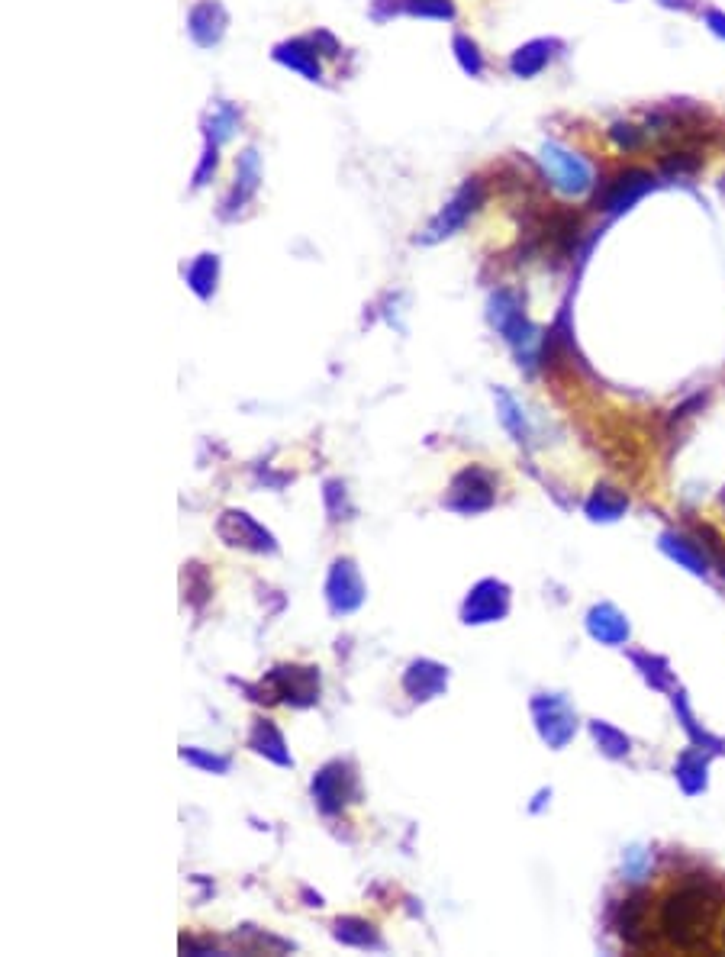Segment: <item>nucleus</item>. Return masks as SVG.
<instances>
[{
    "label": "nucleus",
    "mask_w": 725,
    "mask_h": 957,
    "mask_svg": "<svg viewBox=\"0 0 725 957\" xmlns=\"http://www.w3.org/2000/svg\"><path fill=\"white\" fill-rule=\"evenodd\" d=\"M664 948L684 954L725 951V887L713 877H677L655 903Z\"/></svg>",
    "instance_id": "nucleus-1"
},
{
    "label": "nucleus",
    "mask_w": 725,
    "mask_h": 957,
    "mask_svg": "<svg viewBox=\"0 0 725 957\" xmlns=\"http://www.w3.org/2000/svg\"><path fill=\"white\" fill-rule=\"evenodd\" d=\"M481 207H484V181L481 178H468L452 194V200H448L445 207L432 216L426 232H423V236H416V242L435 245V242H442L448 236H455V232L464 229V223H468Z\"/></svg>",
    "instance_id": "nucleus-2"
},
{
    "label": "nucleus",
    "mask_w": 725,
    "mask_h": 957,
    "mask_svg": "<svg viewBox=\"0 0 725 957\" xmlns=\"http://www.w3.org/2000/svg\"><path fill=\"white\" fill-rule=\"evenodd\" d=\"M539 162H542L545 178L568 197L587 194V191H593V184H597V181H593V168H590L587 158H580L577 152L564 149L561 142H542Z\"/></svg>",
    "instance_id": "nucleus-3"
},
{
    "label": "nucleus",
    "mask_w": 725,
    "mask_h": 957,
    "mask_svg": "<svg viewBox=\"0 0 725 957\" xmlns=\"http://www.w3.org/2000/svg\"><path fill=\"white\" fill-rule=\"evenodd\" d=\"M651 187H655V174L648 168H622L600 184V191L593 194V207L603 213H622L635 200H642Z\"/></svg>",
    "instance_id": "nucleus-4"
},
{
    "label": "nucleus",
    "mask_w": 725,
    "mask_h": 957,
    "mask_svg": "<svg viewBox=\"0 0 725 957\" xmlns=\"http://www.w3.org/2000/svg\"><path fill=\"white\" fill-rule=\"evenodd\" d=\"M493 503V477L484 468H464L448 493V506L458 513H481Z\"/></svg>",
    "instance_id": "nucleus-5"
},
{
    "label": "nucleus",
    "mask_w": 725,
    "mask_h": 957,
    "mask_svg": "<svg viewBox=\"0 0 725 957\" xmlns=\"http://www.w3.org/2000/svg\"><path fill=\"white\" fill-rule=\"evenodd\" d=\"M226 29H229V13L220 0H197L191 13H187V33H191L194 46L200 49L220 46Z\"/></svg>",
    "instance_id": "nucleus-6"
},
{
    "label": "nucleus",
    "mask_w": 725,
    "mask_h": 957,
    "mask_svg": "<svg viewBox=\"0 0 725 957\" xmlns=\"http://www.w3.org/2000/svg\"><path fill=\"white\" fill-rule=\"evenodd\" d=\"M258 187H261V155H258V149H242L236 158V181H232L229 194L223 200L226 220L239 216L242 207H249V200L258 194Z\"/></svg>",
    "instance_id": "nucleus-7"
},
{
    "label": "nucleus",
    "mask_w": 725,
    "mask_h": 957,
    "mask_svg": "<svg viewBox=\"0 0 725 957\" xmlns=\"http://www.w3.org/2000/svg\"><path fill=\"white\" fill-rule=\"evenodd\" d=\"M271 693L274 700L310 706L316 703V693H319V674L313 667H278V671L271 674Z\"/></svg>",
    "instance_id": "nucleus-8"
},
{
    "label": "nucleus",
    "mask_w": 725,
    "mask_h": 957,
    "mask_svg": "<svg viewBox=\"0 0 725 957\" xmlns=\"http://www.w3.org/2000/svg\"><path fill=\"white\" fill-rule=\"evenodd\" d=\"M490 323L503 332L506 342L513 345H522L532 339V326L526 323V316L519 310V300L513 290H497V294L490 297Z\"/></svg>",
    "instance_id": "nucleus-9"
},
{
    "label": "nucleus",
    "mask_w": 725,
    "mask_h": 957,
    "mask_svg": "<svg viewBox=\"0 0 725 957\" xmlns=\"http://www.w3.org/2000/svg\"><path fill=\"white\" fill-rule=\"evenodd\" d=\"M274 62L307 81H323V55L316 52L310 39H284L274 46Z\"/></svg>",
    "instance_id": "nucleus-10"
},
{
    "label": "nucleus",
    "mask_w": 725,
    "mask_h": 957,
    "mask_svg": "<svg viewBox=\"0 0 725 957\" xmlns=\"http://www.w3.org/2000/svg\"><path fill=\"white\" fill-rule=\"evenodd\" d=\"M326 593H329V606L336 613H352V609L361 606L365 600V587H361V577L355 571L352 561H336L326 580Z\"/></svg>",
    "instance_id": "nucleus-11"
},
{
    "label": "nucleus",
    "mask_w": 725,
    "mask_h": 957,
    "mask_svg": "<svg viewBox=\"0 0 725 957\" xmlns=\"http://www.w3.org/2000/svg\"><path fill=\"white\" fill-rule=\"evenodd\" d=\"M220 535L226 539V545H236V548H249V551H274L271 535H268L265 529H261L249 513H236V510L223 513V519H220Z\"/></svg>",
    "instance_id": "nucleus-12"
},
{
    "label": "nucleus",
    "mask_w": 725,
    "mask_h": 957,
    "mask_svg": "<svg viewBox=\"0 0 725 957\" xmlns=\"http://www.w3.org/2000/svg\"><path fill=\"white\" fill-rule=\"evenodd\" d=\"M506 606H510L506 587L497 584V580H481L471 590L468 603H464V622H493L506 613Z\"/></svg>",
    "instance_id": "nucleus-13"
},
{
    "label": "nucleus",
    "mask_w": 725,
    "mask_h": 957,
    "mask_svg": "<svg viewBox=\"0 0 725 957\" xmlns=\"http://www.w3.org/2000/svg\"><path fill=\"white\" fill-rule=\"evenodd\" d=\"M555 49H558L555 39H532V42H526V46H519L510 55V75L522 78V81L542 75L551 62V55H555Z\"/></svg>",
    "instance_id": "nucleus-14"
},
{
    "label": "nucleus",
    "mask_w": 725,
    "mask_h": 957,
    "mask_svg": "<svg viewBox=\"0 0 725 957\" xmlns=\"http://www.w3.org/2000/svg\"><path fill=\"white\" fill-rule=\"evenodd\" d=\"M348 787H352V774H348L342 764H329L326 771L313 780V796L326 812H332L348 800Z\"/></svg>",
    "instance_id": "nucleus-15"
},
{
    "label": "nucleus",
    "mask_w": 725,
    "mask_h": 957,
    "mask_svg": "<svg viewBox=\"0 0 725 957\" xmlns=\"http://www.w3.org/2000/svg\"><path fill=\"white\" fill-rule=\"evenodd\" d=\"M406 693H413V700H432L435 693H442L445 687V667L432 664V661H416L403 677Z\"/></svg>",
    "instance_id": "nucleus-16"
},
{
    "label": "nucleus",
    "mask_w": 725,
    "mask_h": 957,
    "mask_svg": "<svg viewBox=\"0 0 725 957\" xmlns=\"http://www.w3.org/2000/svg\"><path fill=\"white\" fill-rule=\"evenodd\" d=\"M184 278L200 300H210L213 290H216V281H220V255H213V252L197 255L191 261V268L184 271Z\"/></svg>",
    "instance_id": "nucleus-17"
},
{
    "label": "nucleus",
    "mask_w": 725,
    "mask_h": 957,
    "mask_svg": "<svg viewBox=\"0 0 725 957\" xmlns=\"http://www.w3.org/2000/svg\"><path fill=\"white\" fill-rule=\"evenodd\" d=\"M239 126H242V110L236 104H229V100H220L207 116V123H203V133H207L210 142L223 145L239 133Z\"/></svg>",
    "instance_id": "nucleus-18"
},
{
    "label": "nucleus",
    "mask_w": 725,
    "mask_h": 957,
    "mask_svg": "<svg viewBox=\"0 0 725 957\" xmlns=\"http://www.w3.org/2000/svg\"><path fill=\"white\" fill-rule=\"evenodd\" d=\"M658 168L667 178H693L703 168V155L696 149H687V145H671V149L658 155Z\"/></svg>",
    "instance_id": "nucleus-19"
},
{
    "label": "nucleus",
    "mask_w": 725,
    "mask_h": 957,
    "mask_svg": "<svg viewBox=\"0 0 725 957\" xmlns=\"http://www.w3.org/2000/svg\"><path fill=\"white\" fill-rule=\"evenodd\" d=\"M249 745H252L258 754H268V758H271V761H278V764H294V761H290V754L284 751V738H281V732L274 729L271 722H265V719H258V722H255Z\"/></svg>",
    "instance_id": "nucleus-20"
},
{
    "label": "nucleus",
    "mask_w": 725,
    "mask_h": 957,
    "mask_svg": "<svg viewBox=\"0 0 725 957\" xmlns=\"http://www.w3.org/2000/svg\"><path fill=\"white\" fill-rule=\"evenodd\" d=\"M400 10L410 13V17H419V20H442V23H452L458 17V7L455 0H400Z\"/></svg>",
    "instance_id": "nucleus-21"
},
{
    "label": "nucleus",
    "mask_w": 725,
    "mask_h": 957,
    "mask_svg": "<svg viewBox=\"0 0 725 957\" xmlns=\"http://www.w3.org/2000/svg\"><path fill=\"white\" fill-rule=\"evenodd\" d=\"M452 52H455L461 71H464V75H468V78H481V75H484V52H481V46H477V42H474L471 36L455 33V39H452Z\"/></svg>",
    "instance_id": "nucleus-22"
},
{
    "label": "nucleus",
    "mask_w": 725,
    "mask_h": 957,
    "mask_svg": "<svg viewBox=\"0 0 725 957\" xmlns=\"http://www.w3.org/2000/svg\"><path fill=\"white\" fill-rule=\"evenodd\" d=\"M606 133H609V139H613L616 149L626 152V155L642 152L645 145H648V129H645V126H635V123H626V120H616L613 126L606 129Z\"/></svg>",
    "instance_id": "nucleus-23"
},
{
    "label": "nucleus",
    "mask_w": 725,
    "mask_h": 957,
    "mask_svg": "<svg viewBox=\"0 0 725 957\" xmlns=\"http://www.w3.org/2000/svg\"><path fill=\"white\" fill-rule=\"evenodd\" d=\"M336 938L345 941V945H358V948H368V945H377V938L371 932L368 922L361 919H339L336 925Z\"/></svg>",
    "instance_id": "nucleus-24"
},
{
    "label": "nucleus",
    "mask_w": 725,
    "mask_h": 957,
    "mask_svg": "<svg viewBox=\"0 0 725 957\" xmlns=\"http://www.w3.org/2000/svg\"><path fill=\"white\" fill-rule=\"evenodd\" d=\"M216 168H220V145L207 139V142H203L200 165H197V171H194V187H197V191H200V187H207V184L213 181Z\"/></svg>",
    "instance_id": "nucleus-25"
},
{
    "label": "nucleus",
    "mask_w": 725,
    "mask_h": 957,
    "mask_svg": "<svg viewBox=\"0 0 725 957\" xmlns=\"http://www.w3.org/2000/svg\"><path fill=\"white\" fill-rule=\"evenodd\" d=\"M310 42L316 46V52L323 55V58H336L339 52H342V46H339V39L329 33V29H316V33L310 36Z\"/></svg>",
    "instance_id": "nucleus-26"
},
{
    "label": "nucleus",
    "mask_w": 725,
    "mask_h": 957,
    "mask_svg": "<svg viewBox=\"0 0 725 957\" xmlns=\"http://www.w3.org/2000/svg\"><path fill=\"white\" fill-rule=\"evenodd\" d=\"M703 23L713 29L719 39H725V13H722V10H716V7L703 10Z\"/></svg>",
    "instance_id": "nucleus-27"
},
{
    "label": "nucleus",
    "mask_w": 725,
    "mask_h": 957,
    "mask_svg": "<svg viewBox=\"0 0 725 957\" xmlns=\"http://www.w3.org/2000/svg\"><path fill=\"white\" fill-rule=\"evenodd\" d=\"M184 758L187 761H194V764H203V767H216V771H226V758H207V754H197V751H184Z\"/></svg>",
    "instance_id": "nucleus-28"
},
{
    "label": "nucleus",
    "mask_w": 725,
    "mask_h": 957,
    "mask_svg": "<svg viewBox=\"0 0 725 957\" xmlns=\"http://www.w3.org/2000/svg\"><path fill=\"white\" fill-rule=\"evenodd\" d=\"M664 7H680V10H687L690 7V0H661Z\"/></svg>",
    "instance_id": "nucleus-29"
}]
</instances>
